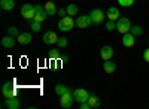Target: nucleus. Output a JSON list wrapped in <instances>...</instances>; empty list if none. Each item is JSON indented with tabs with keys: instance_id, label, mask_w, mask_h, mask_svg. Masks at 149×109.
<instances>
[{
	"instance_id": "nucleus-20",
	"label": "nucleus",
	"mask_w": 149,
	"mask_h": 109,
	"mask_svg": "<svg viewBox=\"0 0 149 109\" xmlns=\"http://www.w3.org/2000/svg\"><path fill=\"white\" fill-rule=\"evenodd\" d=\"M45 10H46V14H48V15H54L55 12H57V8H55L54 2H51V0H49V2L45 5Z\"/></svg>"
},
{
	"instance_id": "nucleus-28",
	"label": "nucleus",
	"mask_w": 149,
	"mask_h": 109,
	"mask_svg": "<svg viewBox=\"0 0 149 109\" xmlns=\"http://www.w3.org/2000/svg\"><path fill=\"white\" fill-rule=\"evenodd\" d=\"M31 30H33V31H36V33L39 31V30H40V22H37V21H34V20H33V22H31Z\"/></svg>"
},
{
	"instance_id": "nucleus-32",
	"label": "nucleus",
	"mask_w": 149,
	"mask_h": 109,
	"mask_svg": "<svg viewBox=\"0 0 149 109\" xmlns=\"http://www.w3.org/2000/svg\"><path fill=\"white\" fill-rule=\"evenodd\" d=\"M143 58H145L146 61L149 63V48H148V50H145V51H143Z\"/></svg>"
},
{
	"instance_id": "nucleus-19",
	"label": "nucleus",
	"mask_w": 149,
	"mask_h": 109,
	"mask_svg": "<svg viewBox=\"0 0 149 109\" xmlns=\"http://www.w3.org/2000/svg\"><path fill=\"white\" fill-rule=\"evenodd\" d=\"M2 45L5 48H14L15 46V39L12 38V36H6V38L2 39Z\"/></svg>"
},
{
	"instance_id": "nucleus-25",
	"label": "nucleus",
	"mask_w": 149,
	"mask_h": 109,
	"mask_svg": "<svg viewBox=\"0 0 149 109\" xmlns=\"http://www.w3.org/2000/svg\"><path fill=\"white\" fill-rule=\"evenodd\" d=\"M118 3H119V6L128 8V6H131V5L134 3V0H118Z\"/></svg>"
},
{
	"instance_id": "nucleus-16",
	"label": "nucleus",
	"mask_w": 149,
	"mask_h": 109,
	"mask_svg": "<svg viewBox=\"0 0 149 109\" xmlns=\"http://www.w3.org/2000/svg\"><path fill=\"white\" fill-rule=\"evenodd\" d=\"M103 69L106 73H113V72L116 70V64L113 61H110V60H106L104 64H103Z\"/></svg>"
},
{
	"instance_id": "nucleus-22",
	"label": "nucleus",
	"mask_w": 149,
	"mask_h": 109,
	"mask_svg": "<svg viewBox=\"0 0 149 109\" xmlns=\"http://www.w3.org/2000/svg\"><path fill=\"white\" fill-rule=\"evenodd\" d=\"M66 10H67V15H70V17H74V15H78V6L76 5H69L67 8H66Z\"/></svg>"
},
{
	"instance_id": "nucleus-10",
	"label": "nucleus",
	"mask_w": 149,
	"mask_h": 109,
	"mask_svg": "<svg viewBox=\"0 0 149 109\" xmlns=\"http://www.w3.org/2000/svg\"><path fill=\"white\" fill-rule=\"evenodd\" d=\"M134 43H136V41H134V34H133L131 31L124 33V36H122V45H124V46H127V48H133Z\"/></svg>"
},
{
	"instance_id": "nucleus-21",
	"label": "nucleus",
	"mask_w": 149,
	"mask_h": 109,
	"mask_svg": "<svg viewBox=\"0 0 149 109\" xmlns=\"http://www.w3.org/2000/svg\"><path fill=\"white\" fill-rule=\"evenodd\" d=\"M70 88L69 87H66V85H63V84H57L55 85V93H57V96H63L64 93H67Z\"/></svg>"
},
{
	"instance_id": "nucleus-24",
	"label": "nucleus",
	"mask_w": 149,
	"mask_h": 109,
	"mask_svg": "<svg viewBox=\"0 0 149 109\" xmlns=\"http://www.w3.org/2000/svg\"><path fill=\"white\" fill-rule=\"evenodd\" d=\"M106 29H107L109 31L115 30V29H116V21H110V20H109V21L106 22Z\"/></svg>"
},
{
	"instance_id": "nucleus-13",
	"label": "nucleus",
	"mask_w": 149,
	"mask_h": 109,
	"mask_svg": "<svg viewBox=\"0 0 149 109\" xmlns=\"http://www.w3.org/2000/svg\"><path fill=\"white\" fill-rule=\"evenodd\" d=\"M18 42L21 45H29L31 42V33L30 31H24V33H19L18 34Z\"/></svg>"
},
{
	"instance_id": "nucleus-27",
	"label": "nucleus",
	"mask_w": 149,
	"mask_h": 109,
	"mask_svg": "<svg viewBox=\"0 0 149 109\" xmlns=\"http://www.w3.org/2000/svg\"><path fill=\"white\" fill-rule=\"evenodd\" d=\"M57 45H58L60 48H64V46H67V39H66V38H58Z\"/></svg>"
},
{
	"instance_id": "nucleus-29",
	"label": "nucleus",
	"mask_w": 149,
	"mask_h": 109,
	"mask_svg": "<svg viewBox=\"0 0 149 109\" xmlns=\"http://www.w3.org/2000/svg\"><path fill=\"white\" fill-rule=\"evenodd\" d=\"M58 55H60L58 50H51V51H49V57H51V58H58Z\"/></svg>"
},
{
	"instance_id": "nucleus-3",
	"label": "nucleus",
	"mask_w": 149,
	"mask_h": 109,
	"mask_svg": "<svg viewBox=\"0 0 149 109\" xmlns=\"http://www.w3.org/2000/svg\"><path fill=\"white\" fill-rule=\"evenodd\" d=\"M21 15L26 18V20H33L34 15H36V9H34V6L30 5V3H26V5L21 8Z\"/></svg>"
},
{
	"instance_id": "nucleus-31",
	"label": "nucleus",
	"mask_w": 149,
	"mask_h": 109,
	"mask_svg": "<svg viewBox=\"0 0 149 109\" xmlns=\"http://www.w3.org/2000/svg\"><path fill=\"white\" fill-rule=\"evenodd\" d=\"M79 108H81V109H91V106L88 105V102H82V103H79Z\"/></svg>"
},
{
	"instance_id": "nucleus-26",
	"label": "nucleus",
	"mask_w": 149,
	"mask_h": 109,
	"mask_svg": "<svg viewBox=\"0 0 149 109\" xmlns=\"http://www.w3.org/2000/svg\"><path fill=\"white\" fill-rule=\"evenodd\" d=\"M8 33H9V36H12V38H15V36H17V38H18V30H17V27H9L8 29Z\"/></svg>"
},
{
	"instance_id": "nucleus-14",
	"label": "nucleus",
	"mask_w": 149,
	"mask_h": 109,
	"mask_svg": "<svg viewBox=\"0 0 149 109\" xmlns=\"http://www.w3.org/2000/svg\"><path fill=\"white\" fill-rule=\"evenodd\" d=\"M3 106H5V108H9V109H18V108L21 106V103H19L15 97H9V99L5 100Z\"/></svg>"
},
{
	"instance_id": "nucleus-7",
	"label": "nucleus",
	"mask_w": 149,
	"mask_h": 109,
	"mask_svg": "<svg viewBox=\"0 0 149 109\" xmlns=\"http://www.w3.org/2000/svg\"><path fill=\"white\" fill-rule=\"evenodd\" d=\"M34 9H36V15H34V21H37V22H43L45 20H46V17H48V14H46V10H45V8L42 6V5H36L34 6Z\"/></svg>"
},
{
	"instance_id": "nucleus-9",
	"label": "nucleus",
	"mask_w": 149,
	"mask_h": 109,
	"mask_svg": "<svg viewBox=\"0 0 149 109\" xmlns=\"http://www.w3.org/2000/svg\"><path fill=\"white\" fill-rule=\"evenodd\" d=\"M93 24V20L90 15H81L78 20H76V26L79 29H86V27H90Z\"/></svg>"
},
{
	"instance_id": "nucleus-5",
	"label": "nucleus",
	"mask_w": 149,
	"mask_h": 109,
	"mask_svg": "<svg viewBox=\"0 0 149 109\" xmlns=\"http://www.w3.org/2000/svg\"><path fill=\"white\" fill-rule=\"evenodd\" d=\"M2 93H3V96H5V99L15 97L17 90H15L14 82H5V85H3V88H2Z\"/></svg>"
},
{
	"instance_id": "nucleus-34",
	"label": "nucleus",
	"mask_w": 149,
	"mask_h": 109,
	"mask_svg": "<svg viewBox=\"0 0 149 109\" xmlns=\"http://www.w3.org/2000/svg\"><path fill=\"white\" fill-rule=\"evenodd\" d=\"M51 2H54V0H51Z\"/></svg>"
},
{
	"instance_id": "nucleus-2",
	"label": "nucleus",
	"mask_w": 149,
	"mask_h": 109,
	"mask_svg": "<svg viewBox=\"0 0 149 109\" xmlns=\"http://www.w3.org/2000/svg\"><path fill=\"white\" fill-rule=\"evenodd\" d=\"M131 22H130V20L128 18H119L118 21H116V30L118 31H121L122 34L124 33H128L130 30H131Z\"/></svg>"
},
{
	"instance_id": "nucleus-6",
	"label": "nucleus",
	"mask_w": 149,
	"mask_h": 109,
	"mask_svg": "<svg viewBox=\"0 0 149 109\" xmlns=\"http://www.w3.org/2000/svg\"><path fill=\"white\" fill-rule=\"evenodd\" d=\"M60 105H61V108H72V105H73V93L69 90L67 93H64L63 96H60Z\"/></svg>"
},
{
	"instance_id": "nucleus-30",
	"label": "nucleus",
	"mask_w": 149,
	"mask_h": 109,
	"mask_svg": "<svg viewBox=\"0 0 149 109\" xmlns=\"http://www.w3.org/2000/svg\"><path fill=\"white\" fill-rule=\"evenodd\" d=\"M57 14H58V17L63 18V17L67 15V10H66V9H58V10H57Z\"/></svg>"
},
{
	"instance_id": "nucleus-33",
	"label": "nucleus",
	"mask_w": 149,
	"mask_h": 109,
	"mask_svg": "<svg viewBox=\"0 0 149 109\" xmlns=\"http://www.w3.org/2000/svg\"><path fill=\"white\" fill-rule=\"evenodd\" d=\"M148 45H149V41H148Z\"/></svg>"
},
{
	"instance_id": "nucleus-23",
	"label": "nucleus",
	"mask_w": 149,
	"mask_h": 109,
	"mask_svg": "<svg viewBox=\"0 0 149 109\" xmlns=\"http://www.w3.org/2000/svg\"><path fill=\"white\" fill-rule=\"evenodd\" d=\"M130 31H131L134 36H142V34H143V30H142V27H139V26H133Z\"/></svg>"
},
{
	"instance_id": "nucleus-18",
	"label": "nucleus",
	"mask_w": 149,
	"mask_h": 109,
	"mask_svg": "<svg viewBox=\"0 0 149 109\" xmlns=\"http://www.w3.org/2000/svg\"><path fill=\"white\" fill-rule=\"evenodd\" d=\"M88 105L91 106V108H98L102 105V102H100V99L97 97V96H94V94H90V97H88Z\"/></svg>"
},
{
	"instance_id": "nucleus-15",
	"label": "nucleus",
	"mask_w": 149,
	"mask_h": 109,
	"mask_svg": "<svg viewBox=\"0 0 149 109\" xmlns=\"http://www.w3.org/2000/svg\"><path fill=\"white\" fill-rule=\"evenodd\" d=\"M107 18L110 21H118L119 20V10H118V8H109L107 9Z\"/></svg>"
},
{
	"instance_id": "nucleus-8",
	"label": "nucleus",
	"mask_w": 149,
	"mask_h": 109,
	"mask_svg": "<svg viewBox=\"0 0 149 109\" xmlns=\"http://www.w3.org/2000/svg\"><path fill=\"white\" fill-rule=\"evenodd\" d=\"M90 17H91V20H93V24H100V22H103V20H104V14H103L102 9H93L91 14H90Z\"/></svg>"
},
{
	"instance_id": "nucleus-1",
	"label": "nucleus",
	"mask_w": 149,
	"mask_h": 109,
	"mask_svg": "<svg viewBox=\"0 0 149 109\" xmlns=\"http://www.w3.org/2000/svg\"><path fill=\"white\" fill-rule=\"evenodd\" d=\"M74 26H76V21H73V18H70V15H66L58 21V30H61V31H69Z\"/></svg>"
},
{
	"instance_id": "nucleus-12",
	"label": "nucleus",
	"mask_w": 149,
	"mask_h": 109,
	"mask_svg": "<svg viewBox=\"0 0 149 109\" xmlns=\"http://www.w3.org/2000/svg\"><path fill=\"white\" fill-rule=\"evenodd\" d=\"M112 55H113V50H112V46L104 45V46L102 48V51H100V57L106 61V60H110V58H112Z\"/></svg>"
},
{
	"instance_id": "nucleus-11",
	"label": "nucleus",
	"mask_w": 149,
	"mask_h": 109,
	"mask_svg": "<svg viewBox=\"0 0 149 109\" xmlns=\"http://www.w3.org/2000/svg\"><path fill=\"white\" fill-rule=\"evenodd\" d=\"M57 41H58V36H57L55 31H46V33L43 34V42H45L46 45L57 43Z\"/></svg>"
},
{
	"instance_id": "nucleus-4",
	"label": "nucleus",
	"mask_w": 149,
	"mask_h": 109,
	"mask_svg": "<svg viewBox=\"0 0 149 109\" xmlns=\"http://www.w3.org/2000/svg\"><path fill=\"white\" fill-rule=\"evenodd\" d=\"M88 97H90V93L86 91V90H84V88H78V90L73 91V99H74V102L82 103V102L88 100Z\"/></svg>"
},
{
	"instance_id": "nucleus-17",
	"label": "nucleus",
	"mask_w": 149,
	"mask_h": 109,
	"mask_svg": "<svg viewBox=\"0 0 149 109\" xmlns=\"http://www.w3.org/2000/svg\"><path fill=\"white\" fill-rule=\"evenodd\" d=\"M0 6L3 10H12L15 8V2L14 0H0Z\"/></svg>"
}]
</instances>
